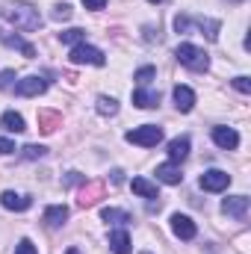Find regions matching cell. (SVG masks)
<instances>
[{
  "mask_svg": "<svg viewBox=\"0 0 251 254\" xmlns=\"http://www.w3.org/2000/svg\"><path fill=\"white\" fill-rule=\"evenodd\" d=\"M3 18H6L12 27L27 30V33H33V30L42 27V15H39V9H36L33 3H6V6H3Z\"/></svg>",
  "mask_w": 251,
  "mask_h": 254,
  "instance_id": "cell-1",
  "label": "cell"
},
{
  "mask_svg": "<svg viewBox=\"0 0 251 254\" xmlns=\"http://www.w3.org/2000/svg\"><path fill=\"white\" fill-rule=\"evenodd\" d=\"M192 27H195L201 36H207L210 42H216V39H219V27H222V24H219L216 18H192V15H178V18H175V30H178L181 36H187Z\"/></svg>",
  "mask_w": 251,
  "mask_h": 254,
  "instance_id": "cell-2",
  "label": "cell"
},
{
  "mask_svg": "<svg viewBox=\"0 0 251 254\" xmlns=\"http://www.w3.org/2000/svg\"><path fill=\"white\" fill-rule=\"evenodd\" d=\"M175 57H178V63H181V65H187L189 71H207V68H210V57H207V54H204L201 48L189 45V42L178 45Z\"/></svg>",
  "mask_w": 251,
  "mask_h": 254,
  "instance_id": "cell-3",
  "label": "cell"
},
{
  "mask_svg": "<svg viewBox=\"0 0 251 254\" xmlns=\"http://www.w3.org/2000/svg\"><path fill=\"white\" fill-rule=\"evenodd\" d=\"M125 139L130 145H142V148H154V145H160L163 142V127L157 125H142V127H133V130H127Z\"/></svg>",
  "mask_w": 251,
  "mask_h": 254,
  "instance_id": "cell-4",
  "label": "cell"
},
{
  "mask_svg": "<svg viewBox=\"0 0 251 254\" xmlns=\"http://www.w3.org/2000/svg\"><path fill=\"white\" fill-rule=\"evenodd\" d=\"M71 63L74 65H98V68H101V65H107V57H104V51H98V48L80 42V45L71 48Z\"/></svg>",
  "mask_w": 251,
  "mask_h": 254,
  "instance_id": "cell-5",
  "label": "cell"
},
{
  "mask_svg": "<svg viewBox=\"0 0 251 254\" xmlns=\"http://www.w3.org/2000/svg\"><path fill=\"white\" fill-rule=\"evenodd\" d=\"M201 190H207V192H222V190H228L231 187V175L228 172H222V169H210V172H204L201 175Z\"/></svg>",
  "mask_w": 251,
  "mask_h": 254,
  "instance_id": "cell-6",
  "label": "cell"
},
{
  "mask_svg": "<svg viewBox=\"0 0 251 254\" xmlns=\"http://www.w3.org/2000/svg\"><path fill=\"white\" fill-rule=\"evenodd\" d=\"M45 89H48V80H45V77H39V74L24 77V80H18V83H15V95H21V98H36V95H42Z\"/></svg>",
  "mask_w": 251,
  "mask_h": 254,
  "instance_id": "cell-7",
  "label": "cell"
},
{
  "mask_svg": "<svg viewBox=\"0 0 251 254\" xmlns=\"http://www.w3.org/2000/svg\"><path fill=\"white\" fill-rule=\"evenodd\" d=\"M222 213L231 219H246L249 216V198L246 195H231L222 201Z\"/></svg>",
  "mask_w": 251,
  "mask_h": 254,
  "instance_id": "cell-8",
  "label": "cell"
},
{
  "mask_svg": "<svg viewBox=\"0 0 251 254\" xmlns=\"http://www.w3.org/2000/svg\"><path fill=\"white\" fill-rule=\"evenodd\" d=\"M0 204H3L6 210H12V213H24V210L33 207V198H30V195H21V192L6 190L3 195H0Z\"/></svg>",
  "mask_w": 251,
  "mask_h": 254,
  "instance_id": "cell-9",
  "label": "cell"
},
{
  "mask_svg": "<svg viewBox=\"0 0 251 254\" xmlns=\"http://www.w3.org/2000/svg\"><path fill=\"white\" fill-rule=\"evenodd\" d=\"M172 231H175L178 240H195V234H198L195 222H192L189 216H184V213H175V216H172Z\"/></svg>",
  "mask_w": 251,
  "mask_h": 254,
  "instance_id": "cell-10",
  "label": "cell"
},
{
  "mask_svg": "<svg viewBox=\"0 0 251 254\" xmlns=\"http://www.w3.org/2000/svg\"><path fill=\"white\" fill-rule=\"evenodd\" d=\"M213 142L222 148V151H234L240 145V133L234 127H213Z\"/></svg>",
  "mask_w": 251,
  "mask_h": 254,
  "instance_id": "cell-11",
  "label": "cell"
},
{
  "mask_svg": "<svg viewBox=\"0 0 251 254\" xmlns=\"http://www.w3.org/2000/svg\"><path fill=\"white\" fill-rule=\"evenodd\" d=\"M133 107H139V110H154V107H160V92L136 89V92H133Z\"/></svg>",
  "mask_w": 251,
  "mask_h": 254,
  "instance_id": "cell-12",
  "label": "cell"
},
{
  "mask_svg": "<svg viewBox=\"0 0 251 254\" xmlns=\"http://www.w3.org/2000/svg\"><path fill=\"white\" fill-rule=\"evenodd\" d=\"M157 181H163V184H169V187H178V184L184 181V172H181L175 163H163V166H157Z\"/></svg>",
  "mask_w": 251,
  "mask_h": 254,
  "instance_id": "cell-13",
  "label": "cell"
},
{
  "mask_svg": "<svg viewBox=\"0 0 251 254\" xmlns=\"http://www.w3.org/2000/svg\"><path fill=\"white\" fill-rule=\"evenodd\" d=\"M110 252L113 254H133V243H130L127 231H113L110 234Z\"/></svg>",
  "mask_w": 251,
  "mask_h": 254,
  "instance_id": "cell-14",
  "label": "cell"
},
{
  "mask_svg": "<svg viewBox=\"0 0 251 254\" xmlns=\"http://www.w3.org/2000/svg\"><path fill=\"white\" fill-rule=\"evenodd\" d=\"M175 107L181 110V113H189L192 107H195V92L189 89V86H175Z\"/></svg>",
  "mask_w": 251,
  "mask_h": 254,
  "instance_id": "cell-15",
  "label": "cell"
},
{
  "mask_svg": "<svg viewBox=\"0 0 251 254\" xmlns=\"http://www.w3.org/2000/svg\"><path fill=\"white\" fill-rule=\"evenodd\" d=\"M187 157H189V139L187 136L172 139V142H169V160H172V163H181V160H187Z\"/></svg>",
  "mask_w": 251,
  "mask_h": 254,
  "instance_id": "cell-16",
  "label": "cell"
},
{
  "mask_svg": "<svg viewBox=\"0 0 251 254\" xmlns=\"http://www.w3.org/2000/svg\"><path fill=\"white\" fill-rule=\"evenodd\" d=\"M0 42H3V45H9V48H18V51H21L27 60H33V57H36V48H33L30 42H24L21 36H9V33H0Z\"/></svg>",
  "mask_w": 251,
  "mask_h": 254,
  "instance_id": "cell-17",
  "label": "cell"
},
{
  "mask_svg": "<svg viewBox=\"0 0 251 254\" xmlns=\"http://www.w3.org/2000/svg\"><path fill=\"white\" fill-rule=\"evenodd\" d=\"M65 219H68V207L65 204H54V207L45 210V225L48 228H60V225H65Z\"/></svg>",
  "mask_w": 251,
  "mask_h": 254,
  "instance_id": "cell-18",
  "label": "cell"
},
{
  "mask_svg": "<svg viewBox=\"0 0 251 254\" xmlns=\"http://www.w3.org/2000/svg\"><path fill=\"white\" fill-rule=\"evenodd\" d=\"M0 125H3V130H9V133H24V130H27L24 116H18V113H12V110L0 116Z\"/></svg>",
  "mask_w": 251,
  "mask_h": 254,
  "instance_id": "cell-19",
  "label": "cell"
},
{
  "mask_svg": "<svg viewBox=\"0 0 251 254\" xmlns=\"http://www.w3.org/2000/svg\"><path fill=\"white\" fill-rule=\"evenodd\" d=\"M101 219H104V222H113V225H130V222H133L130 213L116 210V207H104V210H101Z\"/></svg>",
  "mask_w": 251,
  "mask_h": 254,
  "instance_id": "cell-20",
  "label": "cell"
},
{
  "mask_svg": "<svg viewBox=\"0 0 251 254\" xmlns=\"http://www.w3.org/2000/svg\"><path fill=\"white\" fill-rule=\"evenodd\" d=\"M133 192L136 195H142V198H160V192H157V184H151V181H145V178H133Z\"/></svg>",
  "mask_w": 251,
  "mask_h": 254,
  "instance_id": "cell-21",
  "label": "cell"
},
{
  "mask_svg": "<svg viewBox=\"0 0 251 254\" xmlns=\"http://www.w3.org/2000/svg\"><path fill=\"white\" fill-rule=\"evenodd\" d=\"M60 42H65V45H80V42H86V30H80V27H71V30L60 33Z\"/></svg>",
  "mask_w": 251,
  "mask_h": 254,
  "instance_id": "cell-22",
  "label": "cell"
},
{
  "mask_svg": "<svg viewBox=\"0 0 251 254\" xmlns=\"http://www.w3.org/2000/svg\"><path fill=\"white\" fill-rule=\"evenodd\" d=\"M98 113H101V116H116V113H119V101L101 95V98H98Z\"/></svg>",
  "mask_w": 251,
  "mask_h": 254,
  "instance_id": "cell-23",
  "label": "cell"
},
{
  "mask_svg": "<svg viewBox=\"0 0 251 254\" xmlns=\"http://www.w3.org/2000/svg\"><path fill=\"white\" fill-rule=\"evenodd\" d=\"M101 190H104L101 184H92L89 190H83V192H80V207H92V204L98 201V195H101Z\"/></svg>",
  "mask_w": 251,
  "mask_h": 254,
  "instance_id": "cell-24",
  "label": "cell"
},
{
  "mask_svg": "<svg viewBox=\"0 0 251 254\" xmlns=\"http://www.w3.org/2000/svg\"><path fill=\"white\" fill-rule=\"evenodd\" d=\"M154 77H157V68H154V65H145V68H139V71L133 74V80H136L139 86H148Z\"/></svg>",
  "mask_w": 251,
  "mask_h": 254,
  "instance_id": "cell-25",
  "label": "cell"
},
{
  "mask_svg": "<svg viewBox=\"0 0 251 254\" xmlns=\"http://www.w3.org/2000/svg\"><path fill=\"white\" fill-rule=\"evenodd\" d=\"M45 154H48L45 145H27V148H21V157H24V160H39V157H45Z\"/></svg>",
  "mask_w": 251,
  "mask_h": 254,
  "instance_id": "cell-26",
  "label": "cell"
},
{
  "mask_svg": "<svg viewBox=\"0 0 251 254\" xmlns=\"http://www.w3.org/2000/svg\"><path fill=\"white\" fill-rule=\"evenodd\" d=\"M51 15H54V21H68V18H71V6H68V3H60V6H54Z\"/></svg>",
  "mask_w": 251,
  "mask_h": 254,
  "instance_id": "cell-27",
  "label": "cell"
},
{
  "mask_svg": "<svg viewBox=\"0 0 251 254\" xmlns=\"http://www.w3.org/2000/svg\"><path fill=\"white\" fill-rule=\"evenodd\" d=\"M15 254H39V252H36V246H33L30 240H21V243L15 246Z\"/></svg>",
  "mask_w": 251,
  "mask_h": 254,
  "instance_id": "cell-28",
  "label": "cell"
},
{
  "mask_svg": "<svg viewBox=\"0 0 251 254\" xmlns=\"http://www.w3.org/2000/svg\"><path fill=\"white\" fill-rule=\"evenodd\" d=\"M234 89H237V92H243V95H249V92H251L249 77H234Z\"/></svg>",
  "mask_w": 251,
  "mask_h": 254,
  "instance_id": "cell-29",
  "label": "cell"
},
{
  "mask_svg": "<svg viewBox=\"0 0 251 254\" xmlns=\"http://www.w3.org/2000/svg\"><path fill=\"white\" fill-rule=\"evenodd\" d=\"M39 122H42V130H45V133H51V130H54V125H57V116H42Z\"/></svg>",
  "mask_w": 251,
  "mask_h": 254,
  "instance_id": "cell-30",
  "label": "cell"
},
{
  "mask_svg": "<svg viewBox=\"0 0 251 254\" xmlns=\"http://www.w3.org/2000/svg\"><path fill=\"white\" fill-rule=\"evenodd\" d=\"M12 151H15V142L12 139H0V157L3 154H12Z\"/></svg>",
  "mask_w": 251,
  "mask_h": 254,
  "instance_id": "cell-31",
  "label": "cell"
},
{
  "mask_svg": "<svg viewBox=\"0 0 251 254\" xmlns=\"http://www.w3.org/2000/svg\"><path fill=\"white\" fill-rule=\"evenodd\" d=\"M83 6H86V9H95V12H98V9H104V6H107V0H83Z\"/></svg>",
  "mask_w": 251,
  "mask_h": 254,
  "instance_id": "cell-32",
  "label": "cell"
},
{
  "mask_svg": "<svg viewBox=\"0 0 251 254\" xmlns=\"http://www.w3.org/2000/svg\"><path fill=\"white\" fill-rule=\"evenodd\" d=\"M12 77H15V71H3V74H0V89H6V86L12 83Z\"/></svg>",
  "mask_w": 251,
  "mask_h": 254,
  "instance_id": "cell-33",
  "label": "cell"
},
{
  "mask_svg": "<svg viewBox=\"0 0 251 254\" xmlns=\"http://www.w3.org/2000/svg\"><path fill=\"white\" fill-rule=\"evenodd\" d=\"M80 181H83V178H80L77 172H68V178H65V184H68V187H74V184H80Z\"/></svg>",
  "mask_w": 251,
  "mask_h": 254,
  "instance_id": "cell-34",
  "label": "cell"
},
{
  "mask_svg": "<svg viewBox=\"0 0 251 254\" xmlns=\"http://www.w3.org/2000/svg\"><path fill=\"white\" fill-rule=\"evenodd\" d=\"M122 181H125V172L116 169V172H113V184H122Z\"/></svg>",
  "mask_w": 251,
  "mask_h": 254,
  "instance_id": "cell-35",
  "label": "cell"
},
{
  "mask_svg": "<svg viewBox=\"0 0 251 254\" xmlns=\"http://www.w3.org/2000/svg\"><path fill=\"white\" fill-rule=\"evenodd\" d=\"M148 3H163V0H148Z\"/></svg>",
  "mask_w": 251,
  "mask_h": 254,
  "instance_id": "cell-36",
  "label": "cell"
},
{
  "mask_svg": "<svg viewBox=\"0 0 251 254\" xmlns=\"http://www.w3.org/2000/svg\"><path fill=\"white\" fill-rule=\"evenodd\" d=\"M142 254H151V252H142Z\"/></svg>",
  "mask_w": 251,
  "mask_h": 254,
  "instance_id": "cell-37",
  "label": "cell"
}]
</instances>
